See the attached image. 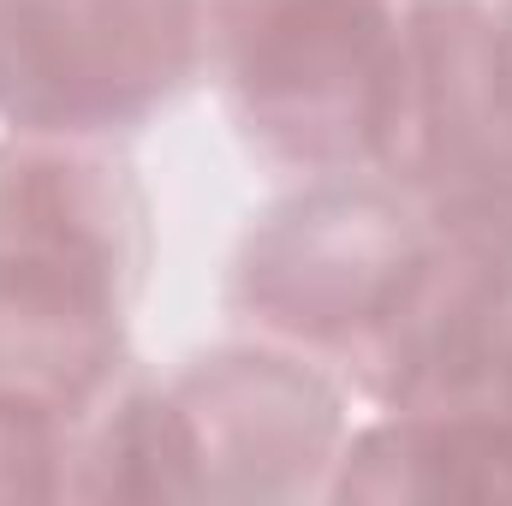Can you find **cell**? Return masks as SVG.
<instances>
[{"label":"cell","instance_id":"52a82bcc","mask_svg":"<svg viewBox=\"0 0 512 506\" xmlns=\"http://www.w3.org/2000/svg\"><path fill=\"white\" fill-rule=\"evenodd\" d=\"M328 501L358 506H447L512 501V417L495 399L459 405H387L352 423Z\"/></svg>","mask_w":512,"mask_h":506},{"label":"cell","instance_id":"8992f818","mask_svg":"<svg viewBox=\"0 0 512 506\" xmlns=\"http://www.w3.org/2000/svg\"><path fill=\"white\" fill-rule=\"evenodd\" d=\"M203 0H0V126L120 143L203 72Z\"/></svg>","mask_w":512,"mask_h":506},{"label":"cell","instance_id":"7a4b0ae2","mask_svg":"<svg viewBox=\"0 0 512 506\" xmlns=\"http://www.w3.org/2000/svg\"><path fill=\"white\" fill-rule=\"evenodd\" d=\"M352 435V387L334 364L239 340L185 358L167 381L126 376L78 435V501H304L328 495Z\"/></svg>","mask_w":512,"mask_h":506},{"label":"cell","instance_id":"ba28073f","mask_svg":"<svg viewBox=\"0 0 512 506\" xmlns=\"http://www.w3.org/2000/svg\"><path fill=\"white\" fill-rule=\"evenodd\" d=\"M489 12H495V72L512 102V0H489Z\"/></svg>","mask_w":512,"mask_h":506},{"label":"cell","instance_id":"5b68a950","mask_svg":"<svg viewBox=\"0 0 512 506\" xmlns=\"http://www.w3.org/2000/svg\"><path fill=\"white\" fill-rule=\"evenodd\" d=\"M370 173L512 280V102L489 0H405L399 72Z\"/></svg>","mask_w":512,"mask_h":506},{"label":"cell","instance_id":"3957f363","mask_svg":"<svg viewBox=\"0 0 512 506\" xmlns=\"http://www.w3.org/2000/svg\"><path fill=\"white\" fill-rule=\"evenodd\" d=\"M209 78L256 161L292 179L370 173L405 0H203Z\"/></svg>","mask_w":512,"mask_h":506},{"label":"cell","instance_id":"30bf717a","mask_svg":"<svg viewBox=\"0 0 512 506\" xmlns=\"http://www.w3.org/2000/svg\"><path fill=\"white\" fill-rule=\"evenodd\" d=\"M0 501H30V477H24V465L6 441H0Z\"/></svg>","mask_w":512,"mask_h":506},{"label":"cell","instance_id":"9c48e42d","mask_svg":"<svg viewBox=\"0 0 512 506\" xmlns=\"http://www.w3.org/2000/svg\"><path fill=\"white\" fill-rule=\"evenodd\" d=\"M483 399H495V405L512 417V316H507L501 346H495V370H489V393H483Z\"/></svg>","mask_w":512,"mask_h":506},{"label":"cell","instance_id":"6da1fadb","mask_svg":"<svg viewBox=\"0 0 512 506\" xmlns=\"http://www.w3.org/2000/svg\"><path fill=\"white\" fill-rule=\"evenodd\" d=\"M149 191L114 143H0V441L30 501L66 495L78 435L131 376L149 274Z\"/></svg>","mask_w":512,"mask_h":506},{"label":"cell","instance_id":"277c9868","mask_svg":"<svg viewBox=\"0 0 512 506\" xmlns=\"http://www.w3.org/2000/svg\"><path fill=\"white\" fill-rule=\"evenodd\" d=\"M435 251L429 209L382 173H322L274 197L233 251L227 310L256 340L340 376L382 334Z\"/></svg>","mask_w":512,"mask_h":506}]
</instances>
